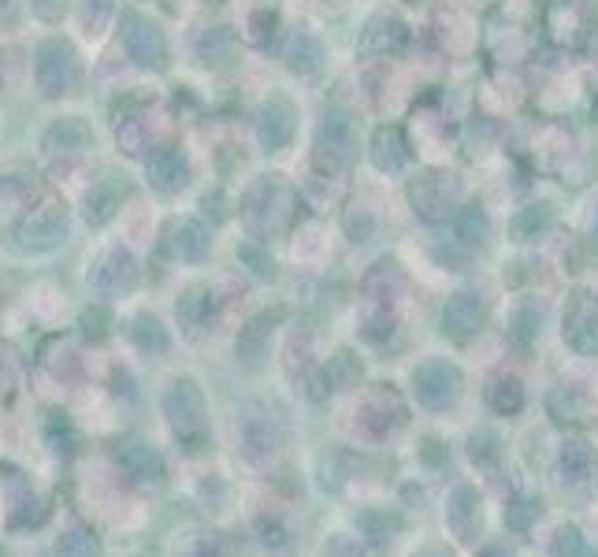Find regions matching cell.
Listing matches in <instances>:
<instances>
[{"label":"cell","instance_id":"obj_1","mask_svg":"<svg viewBox=\"0 0 598 557\" xmlns=\"http://www.w3.org/2000/svg\"><path fill=\"white\" fill-rule=\"evenodd\" d=\"M409 197H413L416 212L435 223L457 212V205L465 201V182L450 175V171H424L420 179H413Z\"/></svg>","mask_w":598,"mask_h":557},{"label":"cell","instance_id":"obj_18","mask_svg":"<svg viewBox=\"0 0 598 557\" xmlns=\"http://www.w3.org/2000/svg\"><path fill=\"white\" fill-rule=\"evenodd\" d=\"M119 208V190L112 186V182H104V186H93L90 197H86V216H90L93 223H104L112 212Z\"/></svg>","mask_w":598,"mask_h":557},{"label":"cell","instance_id":"obj_14","mask_svg":"<svg viewBox=\"0 0 598 557\" xmlns=\"http://www.w3.org/2000/svg\"><path fill=\"white\" fill-rule=\"evenodd\" d=\"M450 520H454V528L461 539H472V535H476V528H480V498H476V491L461 487V491L454 494Z\"/></svg>","mask_w":598,"mask_h":557},{"label":"cell","instance_id":"obj_5","mask_svg":"<svg viewBox=\"0 0 598 557\" xmlns=\"http://www.w3.org/2000/svg\"><path fill=\"white\" fill-rule=\"evenodd\" d=\"M353 149H357V134H353L350 119L327 116L320 138H316V164L324 171H342L353 160Z\"/></svg>","mask_w":598,"mask_h":557},{"label":"cell","instance_id":"obj_26","mask_svg":"<svg viewBox=\"0 0 598 557\" xmlns=\"http://www.w3.org/2000/svg\"><path fill=\"white\" fill-rule=\"evenodd\" d=\"M472 457H476V461H483V465H491V461H498V457H502V450H498V439H494L491 431L472 435Z\"/></svg>","mask_w":598,"mask_h":557},{"label":"cell","instance_id":"obj_12","mask_svg":"<svg viewBox=\"0 0 598 557\" xmlns=\"http://www.w3.org/2000/svg\"><path fill=\"white\" fill-rule=\"evenodd\" d=\"M561 476L565 483H591L598 476V457L587 442H565L561 450Z\"/></svg>","mask_w":598,"mask_h":557},{"label":"cell","instance_id":"obj_3","mask_svg":"<svg viewBox=\"0 0 598 557\" xmlns=\"http://www.w3.org/2000/svg\"><path fill=\"white\" fill-rule=\"evenodd\" d=\"M413 387L420 402L431 405V409H442V405L457 402V394H461V372L446 361H428L413 372Z\"/></svg>","mask_w":598,"mask_h":557},{"label":"cell","instance_id":"obj_24","mask_svg":"<svg viewBox=\"0 0 598 557\" xmlns=\"http://www.w3.org/2000/svg\"><path fill=\"white\" fill-rule=\"evenodd\" d=\"M108 15H112V0H82V23L90 34H101Z\"/></svg>","mask_w":598,"mask_h":557},{"label":"cell","instance_id":"obj_8","mask_svg":"<svg viewBox=\"0 0 598 557\" xmlns=\"http://www.w3.org/2000/svg\"><path fill=\"white\" fill-rule=\"evenodd\" d=\"M60 238H64V212H60L56 205L34 208V212L23 220V227H19V246H26V249L56 246Z\"/></svg>","mask_w":598,"mask_h":557},{"label":"cell","instance_id":"obj_28","mask_svg":"<svg viewBox=\"0 0 598 557\" xmlns=\"http://www.w3.org/2000/svg\"><path fill=\"white\" fill-rule=\"evenodd\" d=\"M8 4H12V0H0V12H4V8H8Z\"/></svg>","mask_w":598,"mask_h":557},{"label":"cell","instance_id":"obj_9","mask_svg":"<svg viewBox=\"0 0 598 557\" xmlns=\"http://www.w3.org/2000/svg\"><path fill=\"white\" fill-rule=\"evenodd\" d=\"M405 41H409V30L394 15H376L361 34V52L364 56H398Z\"/></svg>","mask_w":598,"mask_h":557},{"label":"cell","instance_id":"obj_22","mask_svg":"<svg viewBox=\"0 0 598 557\" xmlns=\"http://www.w3.org/2000/svg\"><path fill=\"white\" fill-rule=\"evenodd\" d=\"M535 517H539V502H532V498H520V502L506 506V524L513 532H528V524Z\"/></svg>","mask_w":598,"mask_h":557},{"label":"cell","instance_id":"obj_27","mask_svg":"<svg viewBox=\"0 0 598 557\" xmlns=\"http://www.w3.org/2000/svg\"><path fill=\"white\" fill-rule=\"evenodd\" d=\"M30 8L41 15V19H49V23H56L60 15H64L67 0H30Z\"/></svg>","mask_w":598,"mask_h":557},{"label":"cell","instance_id":"obj_15","mask_svg":"<svg viewBox=\"0 0 598 557\" xmlns=\"http://www.w3.org/2000/svg\"><path fill=\"white\" fill-rule=\"evenodd\" d=\"M324 64V45L312 38V34H298L290 41V71L298 75H316Z\"/></svg>","mask_w":598,"mask_h":557},{"label":"cell","instance_id":"obj_23","mask_svg":"<svg viewBox=\"0 0 598 557\" xmlns=\"http://www.w3.org/2000/svg\"><path fill=\"white\" fill-rule=\"evenodd\" d=\"M587 546H584V535L576 532V528H558L554 535V557H584Z\"/></svg>","mask_w":598,"mask_h":557},{"label":"cell","instance_id":"obj_20","mask_svg":"<svg viewBox=\"0 0 598 557\" xmlns=\"http://www.w3.org/2000/svg\"><path fill=\"white\" fill-rule=\"evenodd\" d=\"M175 249H179L182 257H201L208 249L205 227L201 223H182L179 231H175Z\"/></svg>","mask_w":598,"mask_h":557},{"label":"cell","instance_id":"obj_25","mask_svg":"<svg viewBox=\"0 0 598 557\" xmlns=\"http://www.w3.org/2000/svg\"><path fill=\"white\" fill-rule=\"evenodd\" d=\"M550 409H554V416H558L561 424H565V420H569V424L584 420V409H580V402H576V394H572V390H558V394L550 398Z\"/></svg>","mask_w":598,"mask_h":557},{"label":"cell","instance_id":"obj_21","mask_svg":"<svg viewBox=\"0 0 598 557\" xmlns=\"http://www.w3.org/2000/svg\"><path fill=\"white\" fill-rule=\"evenodd\" d=\"M234 52V38L227 30H216V34H208L205 45H201V56H205V64H227V56Z\"/></svg>","mask_w":598,"mask_h":557},{"label":"cell","instance_id":"obj_6","mask_svg":"<svg viewBox=\"0 0 598 557\" xmlns=\"http://www.w3.org/2000/svg\"><path fill=\"white\" fill-rule=\"evenodd\" d=\"M483 320H487V305L480 294H454L442 309V331L454 342H468L472 335H480Z\"/></svg>","mask_w":598,"mask_h":557},{"label":"cell","instance_id":"obj_19","mask_svg":"<svg viewBox=\"0 0 598 557\" xmlns=\"http://www.w3.org/2000/svg\"><path fill=\"white\" fill-rule=\"evenodd\" d=\"M550 205H528L524 212H520L517 220H513V234H517L520 242L524 238H535V234H543L546 227H550Z\"/></svg>","mask_w":598,"mask_h":557},{"label":"cell","instance_id":"obj_2","mask_svg":"<svg viewBox=\"0 0 598 557\" xmlns=\"http://www.w3.org/2000/svg\"><path fill=\"white\" fill-rule=\"evenodd\" d=\"M34 75H38V90L45 97L67 93L75 82V52L67 49L64 41H45L34 56Z\"/></svg>","mask_w":598,"mask_h":557},{"label":"cell","instance_id":"obj_11","mask_svg":"<svg viewBox=\"0 0 598 557\" xmlns=\"http://www.w3.org/2000/svg\"><path fill=\"white\" fill-rule=\"evenodd\" d=\"M372 160L379 171H402L409 164V145H405L398 127H379L372 142Z\"/></svg>","mask_w":598,"mask_h":557},{"label":"cell","instance_id":"obj_10","mask_svg":"<svg viewBox=\"0 0 598 557\" xmlns=\"http://www.w3.org/2000/svg\"><path fill=\"white\" fill-rule=\"evenodd\" d=\"M257 134L268 149H283L290 142V134H294V108L283 97H272V101L264 104V112H260Z\"/></svg>","mask_w":598,"mask_h":557},{"label":"cell","instance_id":"obj_13","mask_svg":"<svg viewBox=\"0 0 598 557\" xmlns=\"http://www.w3.org/2000/svg\"><path fill=\"white\" fill-rule=\"evenodd\" d=\"M149 179H153V186H160V190H179L182 182H186V160H182L179 149H160V153H153V160H149Z\"/></svg>","mask_w":598,"mask_h":557},{"label":"cell","instance_id":"obj_16","mask_svg":"<svg viewBox=\"0 0 598 557\" xmlns=\"http://www.w3.org/2000/svg\"><path fill=\"white\" fill-rule=\"evenodd\" d=\"M64 149V153H78V149H86L90 145V130L82 127L78 119H64V123H56L49 130V149Z\"/></svg>","mask_w":598,"mask_h":557},{"label":"cell","instance_id":"obj_29","mask_svg":"<svg viewBox=\"0 0 598 557\" xmlns=\"http://www.w3.org/2000/svg\"><path fill=\"white\" fill-rule=\"evenodd\" d=\"M442 557H450V554H442Z\"/></svg>","mask_w":598,"mask_h":557},{"label":"cell","instance_id":"obj_4","mask_svg":"<svg viewBox=\"0 0 598 557\" xmlns=\"http://www.w3.org/2000/svg\"><path fill=\"white\" fill-rule=\"evenodd\" d=\"M565 342L584 357H598V301L595 294H572L565 309Z\"/></svg>","mask_w":598,"mask_h":557},{"label":"cell","instance_id":"obj_7","mask_svg":"<svg viewBox=\"0 0 598 557\" xmlns=\"http://www.w3.org/2000/svg\"><path fill=\"white\" fill-rule=\"evenodd\" d=\"M123 45H127L130 60H138L142 67H164V60H168V45H164L160 26L149 23V19H138V15L127 19Z\"/></svg>","mask_w":598,"mask_h":557},{"label":"cell","instance_id":"obj_17","mask_svg":"<svg viewBox=\"0 0 598 557\" xmlns=\"http://www.w3.org/2000/svg\"><path fill=\"white\" fill-rule=\"evenodd\" d=\"M491 405H494V413H502V416L520 413V405H524V390H520L517 379H509V376L506 379H494Z\"/></svg>","mask_w":598,"mask_h":557}]
</instances>
